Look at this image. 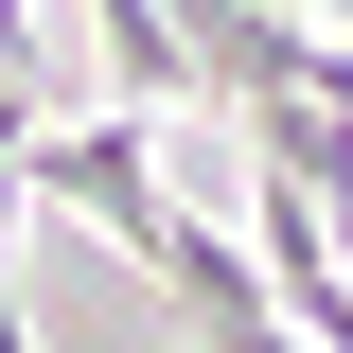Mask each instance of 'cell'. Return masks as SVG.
<instances>
[{"instance_id":"1","label":"cell","mask_w":353,"mask_h":353,"mask_svg":"<svg viewBox=\"0 0 353 353\" xmlns=\"http://www.w3.org/2000/svg\"><path fill=\"white\" fill-rule=\"evenodd\" d=\"M18 194H36V212H71V230H106L141 283H159V248H176V159H159V124H124V106L36 124V141H18Z\"/></svg>"}]
</instances>
